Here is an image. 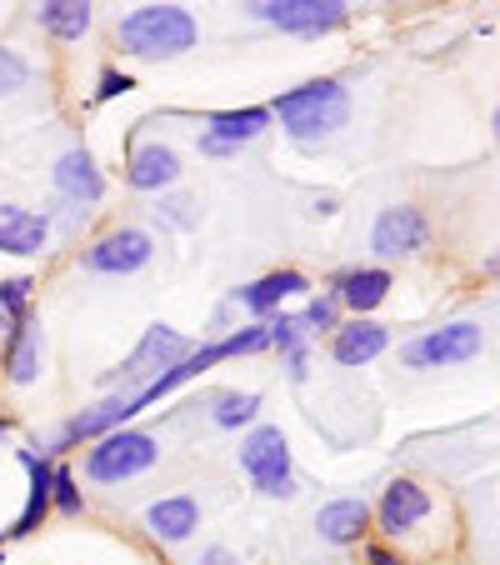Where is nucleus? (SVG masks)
<instances>
[{"label":"nucleus","instance_id":"1","mask_svg":"<svg viewBox=\"0 0 500 565\" xmlns=\"http://www.w3.org/2000/svg\"><path fill=\"white\" fill-rule=\"evenodd\" d=\"M270 116L280 120V130H286L290 140L310 146V140L336 136V130L351 120V90H345L341 81L320 75V81H306V86H296V90H286V96H276Z\"/></svg>","mask_w":500,"mask_h":565},{"label":"nucleus","instance_id":"2","mask_svg":"<svg viewBox=\"0 0 500 565\" xmlns=\"http://www.w3.org/2000/svg\"><path fill=\"white\" fill-rule=\"evenodd\" d=\"M116 41L136 61H175L201 41V25L185 6H136L130 15H120Z\"/></svg>","mask_w":500,"mask_h":565},{"label":"nucleus","instance_id":"3","mask_svg":"<svg viewBox=\"0 0 500 565\" xmlns=\"http://www.w3.org/2000/svg\"><path fill=\"white\" fill-rule=\"evenodd\" d=\"M156 460H160V440L150 436V430L120 426L86 450V476L96 480V486H120V480H136L140 470H150Z\"/></svg>","mask_w":500,"mask_h":565},{"label":"nucleus","instance_id":"4","mask_svg":"<svg viewBox=\"0 0 500 565\" xmlns=\"http://www.w3.org/2000/svg\"><path fill=\"white\" fill-rule=\"evenodd\" d=\"M241 470L270 501L296 495V470H290V446L280 436V426H251V436L241 440Z\"/></svg>","mask_w":500,"mask_h":565},{"label":"nucleus","instance_id":"5","mask_svg":"<svg viewBox=\"0 0 500 565\" xmlns=\"http://www.w3.org/2000/svg\"><path fill=\"white\" fill-rule=\"evenodd\" d=\"M191 351H195V345L185 341V335L175 331V326H150V331L140 335V345L116 365V371L106 375V381L126 385V395H136V391H146V385L156 381V375H166L171 365H181Z\"/></svg>","mask_w":500,"mask_h":565},{"label":"nucleus","instance_id":"6","mask_svg":"<svg viewBox=\"0 0 500 565\" xmlns=\"http://www.w3.org/2000/svg\"><path fill=\"white\" fill-rule=\"evenodd\" d=\"M486 351V331L476 320H450L440 331H426L401 345V365L411 371H440V365H466Z\"/></svg>","mask_w":500,"mask_h":565},{"label":"nucleus","instance_id":"7","mask_svg":"<svg viewBox=\"0 0 500 565\" xmlns=\"http://www.w3.org/2000/svg\"><path fill=\"white\" fill-rule=\"evenodd\" d=\"M251 15L286 35H326L351 21V6L345 0H260L251 6Z\"/></svg>","mask_w":500,"mask_h":565},{"label":"nucleus","instance_id":"8","mask_svg":"<svg viewBox=\"0 0 500 565\" xmlns=\"http://www.w3.org/2000/svg\"><path fill=\"white\" fill-rule=\"evenodd\" d=\"M156 256V241L140 225H120V231H106L100 241H91L81 250V266L96 270V276H136L140 266H150Z\"/></svg>","mask_w":500,"mask_h":565},{"label":"nucleus","instance_id":"9","mask_svg":"<svg viewBox=\"0 0 500 565\" xmlns=\"http://www.w3.org/2000/svg\"><path fill=\"white\" fill-rule=\"evenodd\" d=\"M430 246V221L415 205H391V211L375 215L371 225V250L381 260H405V256H421Z\"/></svg>","mask_w":500,"mask_h":565},{"label":"nucleus","instance_id":"10","mask_svg":"<svg viewBox=\"0 0 500 565\" xmlns=\"http://www.w3.org/2000/svg\"><path fill=\"white\" fill-rule=\"evenodd\" d=\"M430 515V491L411 476H395L381 491V505H375V521H381L385 535H405Z\"/></svg>","mask_w":500,"mask_h":565},{"label":"nucleus","instance_id":"11","mask_svg":"<svg viewBox=\"0 0 500 565\" xmlns=\"http://www.w3.org/2000/svg\"><path fill=\"white\" fill-rule=\"evenodd\" d=\"M385 345H391V331H385L381 320H345L341 331L330 335V355H336V365H345V371H361V365H371L375 355H385Z\"/></svg>","mask_w":500,"mask_h":565},{"label":"nucleus","instance_id":"12","mask_svg":"<svg viewBox=\"0 0 500 565\" xmlns=\"http://www.w3.org/2000/svg\"><path fill=\"white\" fill-rule=\"evenodd\" d=\"M55 191L71 205H96L106 195V181L96 171V156L86 146H71L61 160H55Z\"/></svg>","mask_w":500,"mask_h":565},{"label":"nucleus","instance_id":"13","mask_svg":"<svg viewBox=\"0 0 500 565\" xmlns=\"http://www.w3.org/2000/svg\"><path fill=\"white\" fill-rule=\"evenodd\" d=\"M306 290H310V280L300 276V270H270V276L235 290V306H245L251 316H280V306H286L290 296H306Z\"/></svg>","mask_w":500,"mask_h":565},{"label":"nucleus","instance_id":"14","mask_svg":"<svg viewBox=\"0 0 500 565\" xmlns=\"http://www.w3.org/2000/svg\"><path fill=\"white\" fill-rule=\"evenodd\" d=\"M126 181L136 185V191H146V195L171 191V185L181 181V156H175L171 146H160V140H150V146H140L136 156H130Z\"/></svg>","mask_w":500,"mask_h":565},{"label":"nucleus","instance_id":"15","mask_svg":"<svg viewBox=\"0 0 500 565\" xmlns=\"http://www.w3.org/2000/svg\"><path fill=\"white\" fill-rule=\"evenodd\" d=\"M316 531L330 545H361V535L371 531V505L361 495H341V501H326L316 511Z\"/></svg>","mask_w":500,"mask_h":565},{"label":"nucleus","instance_id":"16","mask_svg":"<svg viewBox=\"0 0 500 565\" xmlns=\"http://www.w3.org/2000/svg\"><path fill=\"white\" fill-rule=\"evenodd\" d=\"M391 270L385 266H355L345 270L341 280H336V300H341V310H355V320H365L375 306H385V296H391Z\"/></svg>","mask_w":500,"mask_h":565},{"label":"nucleus","instance_id":"17","mask_svg":"<svg viewBox=\"0 0 500 565\" xmlns=\"http://www.w3.org/2000/svg\"><path fill=\"white\" fill-rule=\"evenodd\" d=\"M51 241V221L21 205H0V256H41Z\"/></svg>","mask_w":500,"mask_h":565},{"label":"nucleus","instance_id":"18","mask_svg":"<svg viewBox=\"0 0 500 565\" xmlns=\"http://www.w3.org/2000/svg\"><path fill=\"white\" fill-rule=\"evenodd\" d=\"M195 525H201V501L195 495H160L146 505V531L156 541H191Z\"/></svg>","mask_w":500,"mask_h":565},{"label":"nucleus","instance_id":"19","mask_svg":"<svg viewBox=\"0 0 500 565\" xmlns=\"http://www.w3.org/2000/svg\"><path fill=\"white\" fill-rule=\"evenodd\" d=\"M6 375L11 385H35L41 381V320L25 310L11 331V351H6Z\"/></svg>","mask_w":500,"mask_h":565},{"label":"nucleus","instance_id":"20","mask_svg":"<svg viewBox=\"0 0 500 565\" xmlns=\"http://www.w3.org/2000/svg\"><path fill=\"white\" fill-rule=\"evenodd\" d=\"M21 466H25V476H31V491H25V511L15 515L11 535H31L35 525L45 521V511H51V476H55V466L45 456H35V450H21Z\"/></svg>","mask_w":500,"mask_h":565},{"label":"nucleus","instance_id":"21","mask_svg":"<svg viewBox=\"0 0 500 565\" xmlns=\"http://www.w3.org/2000/svg\"><path fill=\"white\" fill-rule=\"evenodd\" d=\"M91 21H96L91 0H41L35 6V25L45 35H55V41H81L91 31Z\"/></svg>","mask_w":500,"mask_h":565},{"label":"nucleus","instance_id":"22","mask_svg":"<svg viewBox=\"0 0 500 565\" xmlns=\"http://www.w3.org/2000/svg\"><path fill=\"white\" fill-rule=\"evenodd\" d=\"M266 126H270V110L266 106H241V110H215V116L205 120L201 136H211V140H221V146L241 150L245 140H256Z\"/></svg>","mask_w":500,"mask_h":565},{"label":"nucleus","instance_id":"23","mask_svg":"<svg viewBox=\"0 0 500 565\" xmlns=\"http://www.w3.org/2000/svg\"><path fill=\"white\" fill-rule=\"evenodd\" d=\"M256 416H260V395L256 391H225V395H215V406H211V420L221 430L256 426Z\"/></svg>","mask_w":500,"mask_h":565},{"label":"nucleus","instance_id":"24","mask_svg":"<svg viewBox=\"0 0 500 565\" xmlns=\"http://www.w3.org/2000/svg\"><path fill=\"white\" fill-rule=\"evenodd\" d=\"M296 320H300V331H306V341H310V335H336V331H341V300H336V290L310 296L306 310H300Z\"/></svg>","mask_w":500,"mask_h":565},{"label":"nucleus","instance_id":"25","mask_svg":"<svg viewBox=\"0 0 500 565\" xmlns=\"http://www.w3.org/2000/svg\"><path fill=\"white\" fill-rule=\"evenodd\" d=\"M51 505L61 515H81V511H86V495H81V486H75V476L65 466H55V476H51Z\"/></svg>","mask_w":500,"mask_h":565},{"label":"nucleus","instance_id":"26","mask_svg":"<svg viewBox=\"0 0 500 565\" xmlns=\"http://www.w3.org/2000/svg\"><path fill=\"white\" fill-rule=\"evenodd\" d=\"M25 86H31V61L11 45H0V96H15Z\"/></svg>","mask_w":500,"mask_h":565},{"label":"nucleus","instance_id":"27","mask_svg":"<svg viewBox=\"0 0 500 565\" xmlns=\"http://www.w3.org/2000/svg\"><path fill=\"white\" fill-rule=\"evenodd\" d=\"M25 310H31V276H15V280H0V316L11 320H21Z\"/></svg>","mask_w":500,"mask_h":565},{"label":"nucleus","instance_id":"28","mask_svg":"<svg viewBox=\"0 0 500 565\" xmlns=\"http://www.w3.org/2000/svg\"><path fill=\"white\" fill-rule=\"evenodd\" d=\"M136 86L126 71H106L100 75V86H96V100H116V96H126V90Z\"/></svg>","mask_w":500,"mask_h":565},{"label":"nucleus","instance_id":"29","mask_svg":"<svg viewBox=\"0 0 500 565\" xmlns=\"http://www.w3.org/2000/svg\"><path fill=\"white\" fill-rule=\"evenodd\" d=\"M160 211L171 215V225H181V231H191V225H195V215H191L195 205H191V201H166Z\"/></svg>","mask_w":500,"mask_h":565},{"label":"nucleus","instance_id":"30","mask_svg":"<svg viewBox=\"0 0 500 565\" xmlns=\"http://www.w3.org/2000/svg\"><path fill=\"white\" fill-rule=\"evenodd\" d=\"M195 565H241V555L225 551V545H211V551H201V561Z\"/></svg>","mask_w":500,"mask_h":565},{"label":"nucleus","instance_id":"31","mask_svg":"<svg viewBox=\"0 0 500 565\" xmlns=\"http://www.w3.org/2000/svg\"><path fill=\"white\" fill-rule=\"evenodd\" d=\"M365 565H405V561L395 551H385V545H371V551H365Z\"/></svg>","mask_w":500,"mask_h":565},{"label":"nucleus","instance_id":"32","mask_svg":"<svg viewBox=\"0 0 500 565\" xmlns=\"http://www.w3.org/2000/svg\"><path fill=\"white\" fill-rule=\"evenodd\" d=\"M6 430H11V420H0V436H6Z\"/></svg>","mask_w":500,"mask_h":565},{"label":"nucleus","instance_id":"33","mask_svg":"<svg viewBox=\"0 0 500 565\" xmlns=\"http://www.w3.org/2000/svg\"><path fill=\"white\" fill-rule=\"evenodd\" d=\"M0 565H6V555H0Z\"/></svg>","mask_w":500,"mask_h":565}]
</instances>
